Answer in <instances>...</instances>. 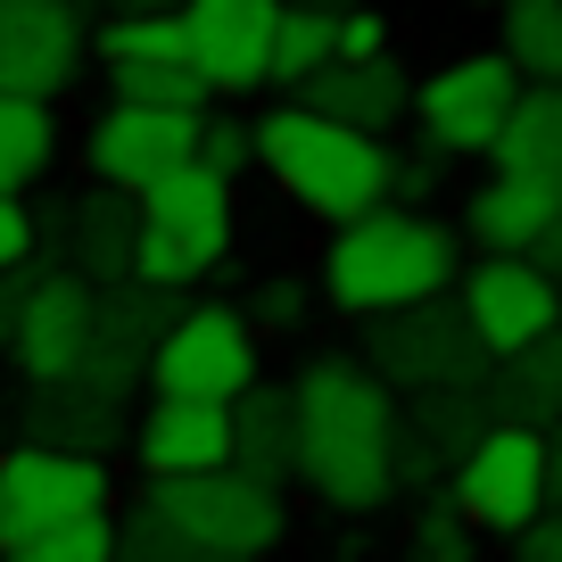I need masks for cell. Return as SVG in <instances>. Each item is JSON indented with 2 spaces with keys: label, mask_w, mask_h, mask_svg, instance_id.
Returning <instances> with one entry per match:
<instances>
[{
  "label": "cell",
  "mask_w": 562,
  "mask_h": 562,
  "mask_svg": "<svg viewBox=\"0 0 562 562\" xmlns=\"http://www.w3.org/2000/svg\"><path fill=\"white\" fill-rule=\"evenodd\" d=\"M480 9H496V0H480Z\"/></svg>",
  "instance_id": "f6af8a7d"
},
{
  "label": "cell",
  "mask_w": 562,
  "mask_h": 562,
  "mask_svg": "<svg viewBox=\"0 0 562 562\" xmlns=\"http://www.w3.org/2000/svg\"><path fill=\"white\" fill-rule=\"evenodd\" d=\"M562 215V182L546 175H521V166H496L488 182H480L472 199H463V224H472L480 248H538V232Z\"/></svg>",
  "instance_id": "7402d4cb"
},
{
  "label": "cell",
  "mask_w": 562,
  "mask_h": 562,
  "mask_svg": "<svg viewBox=\"0 0 562 562\" xmlns=\"http://www.w3.org/2000/svg\"><path fill=\"white\" fill-rule=\"evenodd\" d=\"M91 315H100V281H83L67 265V273H42L34 299H25V323H18V372L25 381H67V372H83L91 356Z\"/></svg>",
  "instance_id": "9a60e30c"
},
{
  "label": "cell",
  "mask_w": 562,
  "mask_h": 562,
  "mask_svg": "<svg viewBox=\"0 0 562 562\" xmlns=\"http://www.w3.org/2000/svg\"><path fill=\"white\" fill-rule=\"evenodd\" d=\"M299 480L339 513H381L397 496L405 397L372 372V356H315L299 372Z\"/></svg>",
  "instance_id": "6da1fadb"
},
{
  "label": "cell",
  "mask_w": 562,
  "mask_h": 562,
  "mask_svg": "<svg viewBox=\"0 0 562 562\" xmlns=\"http://www.w3.org/2000/svg\"><path fill=\"white\" fill-rule=\"evenodd\" d=\"M108 9H191V0H108Z\"/></svg>",
  "instance_id": "7bdbcfd3"
},
{
  "label": "cell",
  "mask_w": 562,
  "mask_h": 562,
  "mask_svg": "<svg viewBox=\"0 0 562 562\" xmlns=\"http://www.w3.org/2000/svg\"><path fill=\"white\" fill-rule=\"evenodd\" d=\"M339 58V9H290L281 0V34H273V83L299 91L306 75H323Z\"/></svg>",
  "instance_id": "83f0119b"
},
{
  "label": "cell",
  "mask_w": 562,
  "mask_h": 562,
  "mask_svg": "<svg viewBox=\"0 0 562 562\" xmlns=\"http://www.w3.org/2000/svg\"><path fill=\"white\" fill-rule=\"evenodd\" d=\"M108 91L116 100H149V108H207L215 100V83L191 58H124V67H108Z\"/></svg>",
  "instance_id": "f1b7e54d"
},
{
  "label": "cell",
  "mask_w": 562,
  "mask_h": 562,
  "mask_svg": "<svg viewBox=\"0 0 562 562\" xmlns=\"http://www.w3.org/2000/svg\"><path fill=\"white\" fill-rule=\"evenodd\" d=\"M91 9H108V0H91Z\"/></svg>",
  "instance_id": "bcb514c9"
},
{
  "label": "cell",
  "mask_w": 562,
  "mask_h": 562,
  "mask_svg": "<svg viewBox=\"0 0 562 562\" xmlns=\"http://www.w3.org/2000/svg\"><path fill=\"white\" fill-rule=\"evenodd\" d=\"M463 281V248L447 224L414 207H364L348 224H331V248H323V299L339 315H389V306H414V299H439Z\"/></svg>",
  "instance_id": "7a4b0ae2"
},
{
  "label": "cell",
  "mask_w": 562,
  "mask_h": 562,
  "mask_svg": "<svg viewBox=\"0 0 562 562\" xmlns=\"http://www.w3.org/2000/svg\"><path fill=\"white\" fill-rule=\"evenodd\" d=\"M488 422H496V397H488V381H463V389H414L405 397V430H414L430 456L456 472L463 456H472L480 439H488Z\"/></svg>",
  "instance_id": "cb8c5ba5"
},
{
  "label": "cell",
  "mask_w": 562,
  "mask_h": 562,
  "mask_svg": "<svg viewBox=\"0 0 562 562\" xmlns=\"http://www.w3.org/2000/svg\"><path fill=\"white\" fill-rule=\"evenodd\" d=\"M513 554H521V562H562V505H546L538 521L513 538Z\"/></svg>",
  "instance_id": "f35d334b"
},
{
  "label": "cell",
  "mask_w": 562,
  "mask_h": 562,
  "mask_svg": "<svg viewBox=\"0 0 562 562\" xmlns=\"http://www.w3.org/2000/svg\"><path fill=\"white\" fill-rule=\"evenodd\" d=\"M91 50V18L83 0H0V83L58 100L83 75Z\"/></svg>",
  "instance_id": "4fadbf2b"
},
{
  "label": "cell",
  "mask_w": 562,
  "mask_h": 562,
  "mask_svg": "<svg viewBox=\"0 0 562 562\" xmlns=\"http://www.w3.org/2000/svg\"><path fill=\"white\" fill-rule=\"evenodd\" d=\"M158 513L182 529L191 562H257L290 538V505H281L273 480L240 472V463H207V472H175L149 480Z\"/></svg>",
  "instance_id": "277c9868"
},
{
  "label": "cell",
  "mask_w": 562,
  "mask_h": 562,
  "mask_svg": "<svg viewBox=\"0 0 562 562\" xmlns=\"http://www.w3.org/2000/svg\"><path fill=\"white\" fill-rule=\"evenodd\" d=\"M306 315V281H265V290H257V323H273V331H290V323H299Z\"/></svg>",
  "instance_id": "74e56055"
},
{
  "label": "cell",
  "mask_w": 562,
  "mask_h": 562,
  "mask_svg": "<svg viewBox=\"0 0 562 562\" xmlns=\"http://www.w3.org/2000/svg\"><path fill=\"white\" fill-rule=\"evenodd\" d=\"M133 273H140V281H175V290H191V281L207 273V257H199V248H182L175 232L140 224V257H133Z\"/></svg>",
  "instance_id": "1f68e13d"
},
{
  "label": "cell",
  "mask_w": 562,
  "mask_h": 562,
  "mask_svg": "<svg viewBox=\"0 0 562 562\" xmlns=\"http://www.w3.org/2000/svg\"><path fill=\"white\" fill-rule=\"evenodd\" d=\"M257 166L290 191V207L323 215V224H348V215L381 207L397 191V158H389L381 133H356V124L323 116V108L290 100L257 124Z\"/></svg>",
  "instance_id": "3957f363"
},
{
  "label": "cell",
  "mask_w": 562,
  "mask_h": 562,
  "mask_svg": "<svg viewBox=\"0 0 562 562\" xmlns=\"http://www.w3.org/2000/svg\"><path fill=\"white\" fill-rule=\"evenodd\" d=\"M306 108H323V116L356 124V133H397L405 116H414V83H405L397 58H331L323 75H306L299 83Z\"/></svg>",
  "instance_id": "d6986e66"
},
{
  "label": "cell",
  "mask_w": 562,
  "mask_h": 562,
  "mask_svg": "<svg viewBox=\"0 0 562 562\" xmlns=\"http://www.w3.org/2000/svg\"><path fill=\"white\" fill-rule=\"evenodd\" d=\"M58 158V124H50V100L34 91H9L0 83V191H25L42 182Z\"/></svg>",
  "instance_id": "484cf974"
},
{
  "label": "cell",
  "mask_w": 562,
  "mask_h": 562,
  "mask_svg": "<svg viewBox=\"0 0 562 562\" xmlns=\"http://www.w3.org/2000/svg\"><path fill=\"white\" fill-rule=\"evenodd\" d=\"M116 562H191V546H182V529L158 513V496H140V513L116 521Z\"/></svg>",
  "instance_id": "4dcf8cb0"
},
{
  "label": "cell",
  "mask_w": 562,
  "mask_h": 562,
  "mask_svg": "<svg viewBox=\"0 0 562 562\" xmlns=\"http://www.w3.org/2000/svg\"><path fill=\"white\" fill-rule=\"evenodd\" d=\"M496 50L521 67V83L562 75V0H496Z\"/></svg>",
  "instance_id": "4316f807"
},
{
  "label": "cell",
  "mask_w": 562,
  "mask_h": 562,
  "mask_svg": "<svg viewBox=\"0 0 562 562\" xmlns=\"http://www.w3.org/2000/svg\"><path fill=\"white\" fill-rule=\"evenodd\" d=\"M456 299H463V315L480 323V339H488L496 356L562 323V281L546 273L538 257H521V248H488L480 265H463Z\"/></svg>",
  "instance_id": "7c38bea8"
},
{
  "label": "cell",
  "mask_w": 562,
  "mask_h": 562,
  "mask_svg": "<svg viewBox=\"0 0 562 562\" xmlns=\"http://www.w3.org/2000/svg\"><path fill=\"white\" fill-rule=\"evenodd\" d=\"M25 439L67 447V456H116L133 447V414H124L116 389H100L91 372H67V381H34V397L18 405Z\"/></svg>",
  "instance_id": "2e32d148"
},
{
  "label": "cell",
  "mask_w": 562,
  "mask_h": 562,
  "mask_svg": "<svg viewBox=\"0 0 562 562\" xmlns=\"http://www.w3.org/2000/svg\"><path fill=\"white\" fill-rule=\"evenodd\" d=\"M439 166H447V149H430V158H397V191H405V199H430Z\"/></svg>",
  "instance_id": "ab89813d"
},
{
  "label": "cell",
  "mask_w": 562,
  "mask_h": 562,
  "mask_svg": "<svg viewBox=\"0 0 562 562\" xmlns=\"http://www.w3.org/2000/svg\"><path fill=\"white\" fill-rule=\"evenodd\" d=\"M199 116L207 108H149V100H108V116L91 124V175L116 191H149L158 175H175L182 158H199Z\"/></svg>",
  "instance_id": "8fae6325"
},
{
  "label": "cell",
  "mask_w": 562,
  "mask_h": 562,
  "mask_svg": "<svg viewBox=\"0 0 562 562\" xmlns=\"http://www.w3.org/2000/svg\"><path fill=\"white\" fill-rule=\"evenodd\" d=\"M133 456L149 480H175V472H207V463H232V405L215 397H166L133 422Z\"/></svg>",
  "instance_id": "e0dca14e"
},
{
  "label": "cell",
  "mask_w": 562,
  "mask_h": 562,
  "mask_svg": "<svg viewBox=\"0 0 562 562\" xmlns=\"http://www.w3.org/2000/svg\"><path fill=\"white\" fill-rule=\"evenodd\" d=\"M18 562H116V521L100 513H67V521H50L42 538H25Z\"/></svg>",
  "instance_id": "f546056e"
},
{
  "label": "cell",
  "mask_w": 562,
  "mask_h": 562,
  "mask_svg": "<svg viewBox=\"0 0 562 562\" xmlns=\"http://www.w3.org/2000/svg\"><path fill=\"white\" fill-rule=\"evenodd\" d=\"M488 397H496L505 422H538V430H554V422H562V323L496 356V364H488Z\"/></svg>",
  "instance_id": "603a6c76"
},
{
  "label": "cell",
  "mask_w": 562,
  "mask_h": 562,
  "mask_svg": "<svg viewBox=\"0 0 562 562\" xmlns=\"http://www.w3.org/2000/svg\"><path fill=\"white\" fill-rule=\"evenodd\" d=\"M175 315H182L175 281H140V273L100 281V315H91L83 372L100 389H116V397H133V389L149 381V364H158V339H166V323H175Z\"/></svg>",
  "instance_id": "30bf717a"
},
{
  "label": "cell",
  "mask_w": 562,
  "mask_h": 562,
  "mask_svg": "<svg viewBox=\"0 0 562 562\" xmlns=\"http://www.w3.org/2000/svg\"><path fill=\"white\" fill-rule=\"evenodd\" d=\"M513 100H521V67L505 50H472V58H447L430 83L414 91V116L422 140L447 149V158H488L496 133H505Z\"/></svg>",
  "instance_id": "9c48e42d"
},
{
  "label": "cell",
  "mask_w": 562,
  "mask_h": 562,
  "mask_svg": "<svg viewBox=\"0 0 562 562\" xmlns=\"http://www.w3.org/2000/svg\"><path fill=\"white\" fill-rule=\"evenodd\" d=\"M34 265H9L0 273V348H18V323H25V299H34Z\"/></svg>",
  "instance_id": "8d00e7d4"
},
{
  "label": "cell",
  "mask_w": 562,
  "mask_h": 562,
  "mask_svg": "<svg viewBox=\"0 0 562 562\" xmlns=\"http://www.w3.org/2000/svg\"><path fill=\"white\" fill-rule=\"evenodd\" d=\"M546 505H562V430H546Z\"/></svg>",
  "instance_id": "b9f144b4"
},
{
  "label": "cell",
  "mask_w": 562,
  "mask_h": 562,
  "mask_svg": "<svg viewBox=\"0 0 562 562\" xmlns=\"http://www.w3.org/2000/svg\"><path fill=\"white\" fill-rule=\"evenodd\" d=\"M116 472L108 456H67V447H42V439H18L0 456V554L18 562L25 538H42L50 521L67 513H100Z\"/></svg>",
  "instance_id": "52a82bcc"
},
{
  "label": "cell",
  "mask_w": 562,
  "mask_h": 562,
  "mask_svg": "<svg viewBox=\"0 0 562 562\" xmlns=\"http://www.w3.org/2000/svg\"><path fill=\"white\" fill-rule=\"evenodd\" d=\"M381 50H389V18L381 9H364V0L339 9V58H381Z\"/></svg>",
  "instance_id": "d590c367"
},
{
  "label": "cell",
  "mask_w": 562,
  "mask_h": 562,
  "mask_svg": "<svg viewBox=\"0 0 562 562\" xmlns=\"http://www.w3.org/2000/svg\"><path fill=\"white\" fill-rule=\"evenodd\" d=\"M248 381H265V372H257V315H240V306H182V315L166 323L158 364H149V389L232 405Z\"/></svg>",
  "instance_id": "ba28073f"
},
{
  "label": "cell",
  "mask_w": 562,
  "mask_h": 562,
  "mask_svg": "<svg viewBox=\"0 0 562 562\" xmlns=\"http://www.w3.org/2000/svg\"><path fill=\"white\" fill-rule=\"evenodd\" d=\"M364 356H372V372H381L397 397L488 381V364H496V348L480 339V323L463 315L456 290L414 299V306H389V315H364Z\"/></svg>",
  "instance_id": "5b68a950"
},
{
  "label": "cell",
  "mask_w": 562,
  "mask_h": 562,
  "mask_svg": "<svg viewBox=\"0 0 562 562\" xmlns=\"http://www.w3.org/2000/svg\"><path fill=\"white\" fill-rule=\"evenodd\" d=\"M199 158H207L215 175H240V166L257 158V124H232V116H199Z\"/></svg>",
  "instance_id": "836d02e7"
},
{
  "label": "cell",
  "mask_w": 562,
  "mask_h": 562,
  "mask_svg": "<svg viewBox=\"0 0 562 562\" xmlns=\"http://www.w3.org/2000/svg\"><path fill=\"white\" fill-rule=\"evenodd\" d=\"M472 546H480V529L463 521L456 496H447V513H430V521L414 529V554H422V562H472Z\"/></svg>",
  "instance_id": "d6a6232c"
},
{
  "label": "cell",
  "mask_w": 562,
  "mask_h": 562,
  "mask_svg": "<svg viewBox=\"0 0 562 562\" xmlns=\"http://www.w3.org/2000/svg\"><path fill=\"white\" fill-rule=\"evenodd\" d=\"M34 248H42V224H34V207H25V191H0V273H9V265H34Z\"/></svg>",
  "instance_id": "e575fe53"
},
{
  "label": "cell",
  "mask_w": 562,
  "mask_h": 562,
  "mask_svg": "<svg viewBox=\"0 0 562 562\" xmlns=\"http://www.w3.org/2000/svg\"><path fill=\"white\" fill-rule=\"evenodd\" d=\"M232 463L273 488L299 480V389L290 381H248L232 397Z\"/></svg>",
  "instance_id": "44dd1931"
},
{
  "label": "cell",
  "mask_w": 562,
  "mask_h": 562,
  "mask_svg": "<svg viewBox=\"0 0 562 562\" xmlns=\"http://www.w3.org/2000/svg\"><path fill=\"white\" fill-rule=\"evenodd\" d=\"M140 257V191L91 175L83 199H67V265L83 281H124Z\"/></svg>",
  "instance_id": "ffe728a7"
},
{
  "label": "cell",
  "mask_w": 562,
  "mask_h": 562,
  "mask_svg": "<svg viewBox=\"0 0 562 562\" xmlns=\"http://www.w3.org/2000/svg\"><path fill=\"white\" fill-rule=\"evenodd\" d=\"M447 496L463 505V521L480 538H521L546 513V430L538 422H488V439L447 472Z\"/></svg>",
  "instance_id": "8992f818"
},
{
  "label": "cell",
  "mask_w": 562,
  "mask_h": 562,
  "mask_svg": "<svg viewBox=\"0 0 562 562\" xmlns=\"http://www.w3.org/2000/svg\"><path fill=\"white\" fill-rule=\"evenodd\" d=\"M290 9H356V0H290Z\"/></svg>",
  "instance_id": "ee69618b"
},
{
  "label": "cell",
  "mask_w": 562,
  "mask_h": 562,
  "mask_svg": "<svg viewBox=\"0 0 562 562\" xmlns=\"http://www.w3.org/2000/svg\"><path fill=\"white\" fill-rule=\"evenodd\" d=\"M140 224L175 232L182 248H199V257L215 265L232 248V175H215L207 158H182L175 175H158L140 191Z\"/></svg>",
  "instance_id": "ac0fdd59"
},
{
  "label": "cell",
  "mask_w": 562,
  "mask_h": 562,
  "mask_svg": "<svg viewBox=\"0 0 562 562\" xmlns=\"http://www.w3.org/2000/svg\"><path fill=\"white\" fill-rule=\"evenodd\" d=\"M488 158L562 182V75L554 83H521V100H513V116H505V133H496Z\"/></svg>",
  "instance_id": "d4e9b609"
},
{
  "label": "cell",
  "mask_w": 562,
  "mask_h": 562,
  "mask_svg": "<svg viewBox=\"0 0 562 562\" xmlns=\"http://www.w3.org/2000/svg\"><path fill=\"white\" fill-rule=\"evenodd\" d=\"M529 257H538V265H546V273H554V281H562V215H554V224H546V232H538V248H529Z\"/></svg>",
  "instance_id": "60d3db41"
},
{
  "label": "cell",
  "mask_w": 562,
  "mask_h": 562,
  "mask_svg": "<svg viewBox=\"0 0 562 562\" xmlns=\"http://www.w3.org/2000/svg\"><path fill=\"white\" fill-rule=\"evenodd\" d=\"M191 34V67L215 83V100L273 83V34H281V0H191L182 9Z\"/></svg>",
  "instance_id": "5bb4252c"
}]
</instances>
